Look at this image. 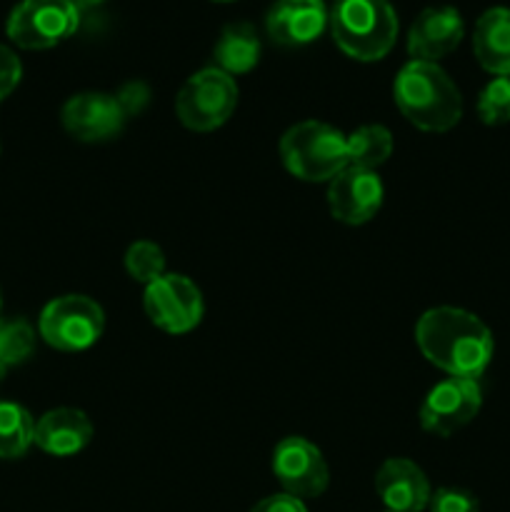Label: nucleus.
<instances>
[{"mask_svg": "<svg viewBox=\"0 0 510 512\" xmlns=\"http://www.w3.org/2000/svg\"><path fill=\"white\" fill-rule=\"evenodd\" d=\"M105 328V315L95 300L85 295H63L50 300L40 313V335L63 353H80L98 343Z\"/></svg>", "mask_w": 510, "mask_h": 512, "instance_id": "0eeeda50", "label": "nucleus"}, {"mask_svg": "<svg viewBox=\"0 0 510 512\" xmlns=\"http://www.w3.org/2000/svg\"><path fill=\"white\" fill-rule=\"evenodd\" d=\"M465 35L463 15L453 5L425 8L408 30V53L413 60L438 63L453 53Z\"/></svg>", "mask_w": 510, "mask_h": 512, "instance_id": "ddd939ff", "label": "nucleus"}, {"mask_svg": "<svg viewBox=\"0 0 510 512\" xmlns=\"http://www.w3.org/2000/svg\"><path fill=\"white\" fill-rule=\"evenodd\" d=\"M325 28H328V8L323 0H278L265 18L270 40L285 48L313 43Z\"/></svg>", "mask_w": 510, "mask_h": 512, "instance_id": "4468645a", "label": "nucleus"}, {"mask_svg": "<svg viewBox=\"0 0 510 512\" xmlns=\"http://www.w3.org/2000/svg\"><path fill=\"white\" fill-rule=\"evenodd\" d=\"M430 512H480V503L470 490L438 488L430 495Z\"/></svg>", "mask_w": 510, "mask_h": 512, "instance_id": "b1692460", "label": "nucleus"}, {"mask_svg": "<svg viewBox=\"0 0 510 512\" xmlns=\"http://www.w3.org/2000/svg\"><path fill=\"white\" fill-rule=\"evenodd\" d=\"M90 440H93V423L83 410L55 408L35 423L33 443L55 458L80 453Z\"/></svg>", "mask_w": 510, "mask_h": 512, "instance_id": "dca6fc26", "label": "nucleus"}, {"mask_svg": "<svg viewBox=\"0 0 510 512\" xmlns=\"http://www.w3.org/2000/svg\"><path fill=\"white\" fill-rule=\"evenodd\" d=\"M273 473L293 498H320L330 483L328 463L310 440L300 435L283 438L273 450Z\"/></svg>", "mask_w": 510, "mask_h": 512, "instance_id": "9b49d317", "label": "nucleus"}, {"mask_svg": "<svg viewBox=\"0 0 510 512\" xmlns=\"http://www.w3.org/2000/svg\"><path fill=\"white\" fill-rule=\"evenodd\" d=\"M3 370H5V368H3V365H0V375H3Z\"/></svg>", "mask_w": 510, "mask_h": 512, "instance_id": "c85d7f7f", "label": "nucleus"}, {"mask_svg": "<svg viewBox=\"0 0 510 512\" xmlns=\"http://www.w3.org/2000/svg\"><path fill=\"white\" fill-rule=\"evenodd\" d=\"M70 3H73L75 8H90V5H98L103 3V0H70Z\"/></svg>", "mask_w": 510, "mask_h": 512, "instance_id": "bb28decb", "label": "nucleus"}, {"mask_svg": "<svg viewBox=\"0 0 510 512\" xmlns=\"http://www.w3.org/2000/svg\"><path fill=\"white\" fill-rule=\"evenodd\" d=\"M375 493L380 495L388 512H423L428 508L433 490L413 460L390 458L375 475Z\"/></svg>", "mask_w": 510, "mask_h": 512, "instance_id": "2eb2a0df", "label": "nucleus"}, {"mask_svg": "<svg viewBox=\"0 0 510 512\" xmlns=\"http://www.w3.org/2000/svg\"><path fill=\"white\" fill-rule=\"evenodd\" d=\"M20 75H23V68H20L18 55L0 45V103L13 93L15 85L20 83Z\"/></svg>", "mask_w": 510, "mask_h": 512, "instance_id": "393cba45", "label": "nucleus"}, {"mask_svg": "<svg viewBox=\"0 0 510 512\" xmlns=\"http://www.w3.org/2000/svg\"><path fill=\"white\" fill-rule=\"evenodd\" d=\"M415 343L428 363L450 378L478 380L493 358V335L478 315L460 308H433L415 325Z\"/></svg>", "mask_w": 510, "mask_h": 512, "instance_id": "f257e3e1", "label": "nucleus"}, {"mask_svg": "<svg viewBox=\"0 0 510 512\" xmlns=\"http://www.w3.org/2000/svg\"><path fill=\"white\" fill-rule=\"evenodd\" d=\"M328 25L335 45L363 63L385 58L398 38V15L390 0H335Z\"/></svg>", "mask_w": 510, "mask_h": 512, "instance_id": "7ed1b4c3", "label": "nucleus"}, {"mask_svg": "<svg viewBox=\"0 0 510 512\" xmlns=\"http://www.w3.org/2000/svg\"><path fill=\"white\" fill-rule=\"evenodd\" d=\"M235 105H238V85L233 75L223 73L220 68H205L185 80L175 98V113L185 128L195 133H210L228 123Z\"/></svg>", "mask_w": 510, "mask_h": 512, "instance_id": "39448f33", "label": "nucleus"}, {"mask_svg": "<svg viewBox=\"0 0 510 512\" xmlns=\"http://www.w3.org/2000/svg\"><path fill=\"white\" fill-rule=\"evenodd\" d=\"M383 183L375 170L348 165L328 185V208L338 223L363 225L375 218L383 205Z\"/></svg>", "mask_w": 510, "mask_h": 512, "instance_id": "f8f14e48", "label": "nucleus"}, {"mask_svg": "<svg viewBox=\"0 0 510 512\" xmlns=\"http://www.w3.org/2000/svg\"><path fill=\"white\" fill-rule=\"evenodd\" d=\"M133 105L123 95L80 93L63 105V128L83 143H103L125 128Z\"/></svg>", "mask_w": 510, "mask_h": 512, "instance_id": "9d476101", "label": "nucleus"}, {"mask_svg": "<svg viewBox=\"0 0 510 512\" xmlns=\"http://www.w3.org/2000/svg\"><path fill=\"white\" fill-rule=\"evenodd\" d=\"M215 63L223 73L243 75L258 65L260 38L250 23H233L220 33L215 43Z\"/></svg>", "mask_w": 510, "mask_h": 512, "instance_id": "a211bd4d", "label": "nucleus"}, {"mask_svg": "<svg viewBox=\"0 0 510 512\" xmlns=\"http://www.w3.org/2000/svg\"><path fill=\"white\" fill-rule=\"evenodd\" d=\"M143 305L150 323L170 335L190 333L203 318V295L185 275L165 273L155 283L145 285Z\"/></svg>", "mask_w": 510, "mask_h": 512, "instance_id": "6e6552de", "label": "nucleus"}, {"mask_svg": "<svg viewBox=\"0 0 510 512\" xmlns=\"http://www.w3.org/2000/svg\"><path fill=\"white\" fill-rule=\"evenodd\" d=\"M250 512H308V508L303 505V500L293 498L288 493H280L263 498Z\"/></svg>", "mask_w": 510, "mask_h": 512, "instance_id": "a878e982", "label": "nucleus"}, {"mask_svg": "<svg viewBox=\"0 0 510 512\" xmlns=\"http://www.w3.org/2000/svg\"><path fill=\"white\" fill-rule=\"evenodd\" d=\"M80 25V8L70 0H20L8 15L5 33L23 50H48L68 40Z\"/></svg>", "mask_w": 510, "mask_h": 512, "instance_id": "423d86ee", "label": "nucleus"}, {"mask_svg": "<svg viewBox=\"0 0 510 512\" xmlns=\"http://www.w3.org/2000/svg\"><path fill=\"white\" fill-rule=\"evenodd\" d=\"M348 143V165L375 170L393 153V135L383 125H363L345 138Z\"/></svg>", "mask_w": 510, "mask_h": 512, "instance_id": "6ab92c4d", "label": "nucleus"}, {"mask_svg": "<svg viewBox=\"0 0 510 512\" xmlns=\"http://www.w3.org/2000/svg\"><path fill=\"white\" fill-rule=\"evenodd\" d=\"M33 440L35 423L28 410L10 400H0V458H20L28 453Z\"/></svg>", "mask_w": 510, "mask_h": 512, "instance_id": "aec40b11", "label": "nucleus"}, {"mask_svg": "<svg viewBox=\"0 0 510 512\" xmlns=\"http://www.w3.org/2000/svg\"><path fill=\"white\" fill-rule=\"evenodd\" d=\"M35 330L28 320L8 318L0 320V365H20L33 355Z\"/></svg>", "mask_w": 510, "mask_h": 512, "instance_id": "412c9836", "label": "nucleus"}, {"mask_svg": "<svg viewBox=\"0 0 510 512\" xmlns=\"http://www.w3.org/2000/svg\"><path fill=\"white\" fill-rule=\"evenodd\" d=\"M215 3H233V0H215Z\"/></svg>", "mask_w": 510, "mask_h": 512, "instance_id": "cd10ccee", "label": "nucleus"}, {"mask_svg": "<svg viewBox=\"0 0 510 512\" xmlns=\"http://www.w3.org/2000/svg\"><path fill=\"white\" fill-rule=\"evenodd\" d=\"M280 158L295 178L305 183H330L340 170L348 168V143L333 125L305 120L283 135Z\"/></svg>", "mask_w": 510, "mask_h": 512, "instance_id": "20e7f679", "label": "nucleus"}, {"mask_svg": "<svg viewBox=\"0 0 510 512\" xmlns=\"http://www.w3.org/2000/svg\"><path fill=\"white\" fill-rule=\"evenodd\" d=\"M483 390L478 380L448 378L435 385L420 405V425L430 435L448 438L480 413Z\"/></svg>", "mask_w": 510, "mask_h": 512, "instance_id": "1a4fd4ad", "label": "nucleus"}, {"mask_svg": "<svg viewBox=\"0 0 510 512\" xmlns=\"http://www.w3.org/2000/svg\"><path fill=\"white\" fill-rule=\"evenodd\" d=\"M473 53L488 73L510 75V8H490L473 30Z\"/></svg>", "mask_w": 510, "mask_h": 512, "instance_id": "f3484780", "label": "nucleus"}, {"mask_svg": "<svg viewBox=\"0 0 510 512\" xmlns=\"http://www.w3.org/2000/svg\"><path fill=\"white\" fill-rule=\"evenodd\" d=\"M125 270H128L130 278L138 280V283H155V280L165 275L163 250L155 243H150V240H138V243L130 245L128 253H125Z\"/></svg>", "mask_w": 510, "mask_h": 512, "instance_id": "4be33fe9", "label": "nucleus"}, {"mask_svg": "<svg viewBox=\"0 0 510 512\" xmlns=\"http://www.w3.org/2000/svg\"><path fill=\"white\" fill-rule=\"evenodd\" d=\"M478 115L485 125L510 123V75H498L478 98Z\"/></svg>", "mask_w": 510, "mask_h": 512, "instance_id": "5701e85b", "label": "nucleus"}, {"mask_svg": "<svg viewBox=\"0 0 510 512\" xmlns=\"http://www.w3.org/2000/svg\"><path fill=\"white\" fill-rule=\"evenodd\" d=\"M393 98L403 118L425 133H445L463 118L458 85L438 63L410 60L393 83Z\"/></svg>", "mask_w": 510, "mask_h": 512, "instance_id": "f03ea898", "label": "nucleus"}]
</instances>
